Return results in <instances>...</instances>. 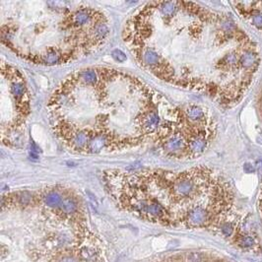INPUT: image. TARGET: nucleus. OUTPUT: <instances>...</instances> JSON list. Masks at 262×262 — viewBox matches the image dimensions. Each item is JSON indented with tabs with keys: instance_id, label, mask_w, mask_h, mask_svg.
<instances>
[{
	"instance_id": "nucleus-1",
	"label": "nucleus",
	"mask_w": 262,
	"mask_h": 262,
	"mask_svg": "<svg viewBox=\"0 0 262 262\" xmlns=\"http://www.w3.org/2000/svg\"><path fill=\"white\" fill-rule=\"evenodd\" d=\"M231 4L236 5V12L244 21L262 32V1H236Z\"/></svg>"
},
{
	"instance_id": "nucleus-2",
	"label": "nucleus",
	"mask_w": 262,
	"mask_h": 262,
	"mask_svg": "<svg viewBox=\"0 0 262 262\" xmlns=\"http://www.w3.org/2000/svg\"><path fill=\"white\" fill-rule=\"evenodd\" d=\"M63 198H64V196L60 192V190L50 189L43 193V196H41V201L48 209L57 212L61 207Z\"/></svg>"
},
{
	"instance_id": "nucleus-3",
	"label": "nucleus",
	"mask_w": 262,
	"mask_h": 262,
	"mask_svg": "<svg viewBox=\"0 0 262 262\" xmlns=\"http://www.w3.org/2000/svg\"><path fill=\"white\" fill-rule=\"evenodd\" d=\"M53 262H82V260L76 253L62 252V253H59L54 258Z\"/></svg>"
},
{
	"instance_id": "nucleus-4",
	"label": "nucleus",
	"mask_w": 262,
	"mask_h": 262,
	"mask_svg": "<svg viewBox=\"0 0 262 262\" xmlns=\"http://www.w3.org/2000/svg\"><path fill=\"white\" fill-rule=\"evenodd\" d=\"M111 54H112V56H114V58L119 62H123L126 60V55L124 54V52L121 51L120 49H115V50L111 52Z\"/></svg>"
},
{
	"instance_id": "nucleus-5",
	"label": "nucleus",
	"mask_w": 262,
	"mask_h": 262,
	"mask_svg": "<svg viewBox=\"0 0 262 262\" xmlns=\"http://www.w3.org/2000/svg\"><path fill=\"white\" fill-rule=\"evenodd\" d=\"M258 208H259V212H260V216L262 218V186H261L260 195H259V199H258Z\"/></svg>"
}]
</instances>
